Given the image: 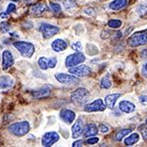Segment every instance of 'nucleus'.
Listing matches in <instances>:
<instances>
[{
  "label": "nucleus",
  "instance_id": "nucleus-30",
  "mask_svg": "<svg viewBox=\"0 0 147 147\" xmlns=\"http://www.w3.org/2000/svg\"><path fill=\"white\" fill-rule=\"evenodd\" d=\"M136 11L140 16L145 15V14H147V6H145V5L138 6V7H137V9H136Z\"/></svg>",
  "mask_w": 147,
  "mask_h": 147
},
{
  "label": "nucleus",
  "instance_id": "nucleus-33",
  "mask_svg": "<svg viewBox=\"0 0 147 147\" xmlns=\"http://www.w3.org/2000/svg\"><path fill=\"white\" fill-rule=\"evenodd\" d=\"M82 43L79 41H77V42H75V43H73L72 44V48L74 49V50H76V51H80V49H82Z\"/></svg>",
  "mask_w": 147,
  "mask_h": 147
},
{
  "label": "nucleus",
  "instance_id": "nucleus-32",
  "mask_svg": "<svg viewBox=\"0 0 147 147\" xmlns=\"http://www.w3.org/2000/svg\"><path fill=\"white\" fill-rule=\"evenodd\" d=\"M99 129H100L101 132H103V134H106V132H108L109 130H110V127H109L107 125L101 124L100 125H99Z\"/></svg>",
  "mask_w": 147,
  "mask_h": 147
},
{
  "label": "nucleus",
  "instance_id": "nucleus-34",
  "mask_svg": "<svg viewBox=\"0 0 147 147\" xmlns=\"http://www.w3.org/2000/svg\"><path fill=\"white\" fill-rule=\"evenodd\" d=\"M99 141V138L98 137H90V138L86 139V144H96L97 142Z\"/></svg>",
  "mask_w": 147,
  "mask_h": 147
},
{
  "label": "nucleus",
  "instance_id": "nucleus-19",
  "mask_svg": "<svg viewBox=\"0 0 147 147\" xmlns=\"http://www.w3.org/2000/svg\"><path fill=\"white\" fill-rule=\"evenodd\" d=\"M51 47L54 51L62 52V51L65 50V49H67L68 44H67V42L63 39H55L53 42H52Z\"/></svg>",
  "mask_w": 147,
  "mask_h": 147
},
{
  "label": "nucleus",
  "instance_id": "nucleus-31",
  "mask_svg": "<svg viewBox=\"0 0 147 147\" xmlns=\"http://www.w3.org/2000/svg\"><path fill=\"white\" fill-rule=\"evenodd\" d=\"M7 13L10 14V13H14V12H16V5L13 3H10L8 5V7H7Z\"/></svg>",
  "mask_w": 147,
  "mask_h": 147
},
{
  "label": "nucleus",
  "instance_id": "nucleus-35",
  "mask_svg": "<svg viewBox=\"0 0 147 147\" xmlns=\"http://www.w3.org/2000/svg\"><path fill=\"white\" fill-rule=\"evenodd\" d=\"M56 65H57V59L56 58H50V59H49V68L53 69V68H55Z\"/></svg>",
  "mask_w": 147,
  "mask_h": 147
},
{
  "label": "nucleus",
  "instance_id": "nucleus-42",
  "mask_svg": "<svg viewBox=\"0 0 147 147\" xmlns=\"http://www.w3.org/2000/svg\"><path fill=\"white\" fill-rule=\"evenodd\" d=\"M141 56L143 57V58H147V49H144V50H142Z\"/></svg>",
  "mask_w": 147,
  "mask_h": 147
},
{
  "label": "nucleus",
  "instance_id": "nucleus-15",
  "mask_svg": "<svg viewBox=\"0 0 147 147\" xmlns=\"http://www.w3.org/2000/svg\"><path fill=\"white\" fill-rule=\"evenodd\" d=\"M119 109L122 112H124L125 114H129L136 111V106L134 103H131L130 101L127 100H123L120 102L119 104Z\"/></svg>",
  "mask_w": 147,
  "mask_h": 147
},
{
  "label": "nucleus",
  "instance_id": "nucleus-12",
  "mask_svg": "<svg viewBox=\"0 0 147 147\" xmlns=\"http://www.w3.org/2000/svg\"><path fill=\"white\" fill-rule=\"evenodd\" d=\"M51 89H52V85H44L41 88L38 89V90H35L32 92V96L36 99H40V98H45V97L49 96L51 93Z\"/></svg>",
  "mask_w": 147,
  "mask_h": 147
},
{
  "label": "nucleus",
  "instance_id": "nucleus-38",
  "mask_svg": "<svg viewBox=\"0 0 147 147\" xmlns=\"http://www.w3.org/2000/svg\"><path fill=\"white\" fill-rule=\"evenodd\" d=\"M141 134H142V137H143L144 140H147V127H141Z\"/></svg>",
  "mask_w": 147,
  "mask_h": 147
},
{
  "label": "nucleus",
  "instance_id": "nucleus-24",
  "mask_svg": "<svg viewBox=\"0 0 147 147\" xmlns=\"http://www.w3.org/2000/svg\"><path fill=\"white\" fill-rule=\"evenodd\" d=\"M111 85H112V82H111V79H110V75L107 74L105 77L102 78V80L100 82V86H101V88L108 89L111 87Z\"/></svg>",
  "mask_w": 147,
  "mask_h": 147
},
{
  "label": "nucleus",
  "instance_id": "nucleus-25",
  "mask_svg": "<svg viewBox=\"0 0 147 147\" xmlns=\"http://www.w3.org/2000/svg\"><path fill=\"white\" fill-rule=\"evenodd\" d=\"M38 66L42 70H47L49 68V59L45 57H40L38 59Z\"/></svg>",
  "mask_w": 147,
  "mask_h": 147
},
{
  "label": "nucleus",
  "instance_id": "nucleus-29",
  "mask_svg": "<svg viewBox=\"0 0 147 147\" xmlns=\"http://www.w3.org/2000/svg\"><path fill=\"white\" fill-rule=\"evenodd\" d=\"M63 4L66 9H71V8L76 7V2L74 1V0H64Z\"/></svg>",
  "mask_w": 147,
  "mask_h": 147
},
{
  "label": "nucleus",
  "instance_id": "nucleus-41",
  "mask_svg": "<svg viewBox=\"0 0 147 147\" xmlns=\"http://www.w3.org/2000/svg\"><path fill=\"white\" fill-rule=\"evenodd\" d=\"M0 18L7 19L8 18V13H7V12H2V13H0Z\"/></svg>",
  "mask_w": 147,
  "mask_h": 147
},
{
  "label": "nucleus",
  "instance_id": "nucleus-40",
  "mask_svg": "<svg viewBox=\"0 0 147 147\" xmlns=\"http://www.w3.org/2000/svg\"><path fill=\"white\" fill-rule=\"evenodd\" d=\"M109 36H110V34H109L108 32H103L101 34V37H102V38H108Z\"/></svg>",
  "mask_w": 147,
  "mask_h": 147
},
{
  "label": "nucleus",
  "instance_id": "nucleus-11",
  "mask_svg": "<svg viewBox=\"0 0 147 147\" xmlns=\"http://www.w3.org/2000/svg\"><path fill=\"white\" fill-rule=\"evenodd\" d=\"M14 64V57L9 50H5L2 53V69L7 71Z\"/></svg>",
  "mask_w": 147,
  "mask_h": 147
},
{
  "label": "nucleus",
  "instance_id": "nucleus-6",
  "mask_svg": "<svg viewBox=\"0 0 147 147\" xmlns=\"http://www.w3.org/2000/svg\"><path fill=\"white\" fill-rule=\"evenodd\" d=\"M40 32H41L42 35H43L44 38H50L53 35H55L56 34L59 32V28L58 27H55L53 25H50V24H46V23H43L40 25Z\"/></svg>",
  "mask_w": 147,
  "mask_h": 147
},
{
  "label": "nucleus",
  "instance_id": "nucleus-20",
  "mask_svg": "<svg viewBox=\"0 0 147 147\" xmlns=\"http://www.w3.org/2000/svg\"><path fill=\"white\" fill-rule=\"evenodd\" d=\"M129 3V0H114L109 4V8L112 10H121L125 8Z\"/></svg>",
  "mask_w": 147,
  "mask_h": 147
},
{
  "label": "nucleus",
  "instance_id": "nucleus-48",
  "mask_svg": "<svg viewBox=\"0 0 147 147\" xmlns=\"http://www.w3.org/2000/svg\"><path fill=\"white\" fill-rule=\"evenodd\" d=\"M1 1H2V0H0V2H1Z\"/></svg>",
  "mask_w": 147,
  "mask_h": 147
},
{
  "label": "nucleus",
  "instance_id": "nucleus-28",
  "mask_svg": "<svg viewBox=\"0 0 147 147\" xmlns=\"http://www.w3.org/2000/svg\"><path fill=\"white\" fill-rule=\"evenodd\" d=\"M50 7H51V9L53 10V12L55 14H60L61 12H62V9H61V6H60V4H58V3H55V2H50Z\"/></svg>",
  "mask_w": 147,
  "mask_h": 147
},
{
  "label": "nucleus",
  "instance_id": "nucleus-43",
  "mask_svg": "<svg viewBox=\"0 0 147 147\" xmlns=\"http://www.w3.org/2000/svg\"><path fill=\"white\" fill-rule=\"evenodd\" d=\"M11 35L13 37H19V35L17 34H15V32H14V34H11Z\"/></svg>",
  "mask_w": 147,
  "mask_h": 147
},
{
  "label": "nucleus",
  "instance_id": "nucleus-47",
  "mask_svg": "<svg viewBox=\"0 0 147 147\" xmlns=\"http://www.w3.org/2000/svg\"><path fill=\"white\" fill-rule=\"evenodd\" d=\"M26 1H30V0H26Z\"/></svg>",
  "mask_w": 147,
  "mask_h": 147
},
{
  "label": "nucleus",
  "instance_id": "nucleus-1",
  "mask_svg": "<svg viewBox=\"0 0 147 147\" xmlns=\"http://www.w3.org/2000/svg\"><path fill=\"white\" fill-rule=\"evenodd\" d=\"M147 43V30H139L132 34L127 38V44L131 47H138Z\"/></svg>",
  "mask_w": 147,
  "mask_h": 147
},
{
  "label": "nucleus",
  "instance_id": "nucleus-36",
  "mask_svg": "<svg viewBox=\"0 0 147 147\" xmlns=\"http://www.w3.org/2000/svg\"><path fill=\"white\" fill-rule=\"evenodd\" d=\"M138 100H139V102H140V104H142V105H147V95L139 96Z\"/></svg>",
  "mask_w": 147,
  "mask_h": 147
},
{
  "label": "nucleus",
  "instance_id": "nucleus-22",
  "mask_svg": "<svg viewBox=\"0 0 147 147\" xmlns=\"http://www.w3.org/2000/svg\"><path fill=\"white\" fill-rule=\"evenodd\" d=\"M138 140H139V134H136V132H134V134H131L130 136L125 137V144L127 146H132V145H134L136 143H137Z\"/></svg>",
  "mask_w": 147,
  "mask_h": 147
},
{
  "label": "nucleus",
  "instance_id": "nucleus-5",
  "mask_svg": "<svg viewBox=\"0 0 147 147\" xmlns=\"http://www.w3.org/2000/svg\"><path fill=\"white\" fill-rule=\"evenodd\" d=\"M84 61H85V56L84 54L80 53V52H76V53L71 54V55H69L67 58H66L65 65L67 68H72V67H75V66L84 63Z\"/></svg>",
  "mask_w": 147,
  "mask_h": 147
},
{
  "label": "nucleus",
  "instance_id": "nucleus-10",
  "mask_svg": "<svg viewBox=\"0 0 147 147\" xmlns=\"http://www.w3.org/2000/svg\"><path fill=\"white\" fill-rule=\"evenodd\" d=\"M60 138L59 134H57L56 131H49L46 132L45 134L42 137V145L44 147H50L53 145L54 143H56L57 141Z\"/></svg>",
  "mask_w": 147,
  "mask_h": 147
},
{
  "label": "nucleus",
  "instance_id": "nucleus-14",
  "mask_svg": "<svg viewBox=\"0 0 147 147\" xmlns=\"http://www.w3.org/2000/svg\"><path fill=\"white\" fill-rule=\"evenodd\" d=\"M82 130H84V127H82V121L79 119L75 122L72 127V137L73 138H79V137L82 134Z\"/></svg>",
  "mask_w": 147,
  "mask_h": 147
},
{
  "label": "nucleus",
  "instance_id": "nucleus-8",
  "mask_svg": "<svg viewBox=\"0 0 147 147\" xmlns=\"http://www.w3.org/2000/svg\"><path fill=\"white\" fill-rule=\"evenodd\" d=\"M106 109V105L104 104V102L102 99H96L93 102L89 104H86L84 105V110L85 112H102Z\"/></svg>",
  "mask_w": 147,
  "mask_h": 147
},
{
  "label": "nucleus",
  "instance_id": "nucleus-45",
  "mask_svg": "<svg viewBox=\"0 0 147 147\" xmlns=\"http://www.w3.org/2000/svg\"><path fill=\"white\" fill-rule=\"evenodd\" d=\"M12 1H20V0H12Z\"/></svg>",
  "mask_w": 147,
  "mask_h": 147
},
{
  "label": "nucleus",
  "instance_id": "nucleus-2",
  "mask_svg": "<svg viewBox=\"0 0 147 147\" xmlns=\"http://www.w3.org/2000/svg\"><path fill=\"white\" fill-rule=\"evenodd\" d=\"M15 48L18 49V51L21 53V55L25 58H30L34 53V45L30 42L27 41H15L13 43Z\"/></svg>",
  "mask_w": 147,
  "mask_h": 147
},
{
  "label": "nucleus",
  "instance_id": "nucleus-27",
  "mask_svg": "<svg viewBox=\"0 0 147 147\" xmlns=\"http://www.w3.org/2000/svg\"><path fill=\"white\" fill-rule=\"evenodd\" d=\"M0 30H1L3 34L10 32V30H11V25L9 23H7V22H2L1 24H0Z\"/></svg>",
  "mask_w": 147,
  "mask_h": 147
},
{
  "label": "nucleus",
  "instance_id": "nucleus-46",
  "mask_svg": "<svg viewBox=\"0 0 147 147\" xmlns=\"http://www.w3.org/2000/svg\"><path fill=\"white\" fill-rule=\"evenodd\" d=\"M145 124L147 125V119H146V121H145Z\"/></svg>",
  "mask_w": 147,
  "mask_h": 147
},
{
  "label": "nucleus",
  "instance_id": "nucleus-37",
  "mask_svg": "<svg viewBox=\"0 0 147 147\" xmlns=\"http://www.w3.org/2000/svg\"><path fill=\"white\" fill-rule=\"evenodd\" d=\"M84 12L86 15H89V16H94L95 15V12H94V10L92 8H86V9H84Z\"/></svg>",
  "mask_w": 147,
  "mask_h": 147
},
{
  "label": "nucleus",
  "instance_id": "nucleus-21",
  "mask_svg": "<svg viewBox=\"0 0 147 147\" xmlns=\"http://www.w3.org/2000/svg\"><path fill=\"white\" fill-rule=\"evenodd\" d=\"M47 9L46 5L44 3H36V4H34L32 6H30V13L32 14H34V15H40L42 14L43 12H45V10Z\"/></svg>",
  "mask_w": 147,
  "mask_h": 147
},
{
  "label": "nucleus",
  "instance_id": "nucleus-26",
  "mask_svg": "<svg viewBox=\"0 0 147 147\" xmlns=\"http://www.w3.org/2000/svg\"><path fill=\"white\" fill-rule=\"evenodd\" d=\"M122 21L121 20H117V19H112L108 22V26L109 28H119L122 26Z\"/></svg>",
  "mask_w": 147,
  "mask_h": 147
},
{
  "label": "nucleus",
  "instance_id": "nucleus-17",
  "mask_svg": "<svg viewBox=\"0 0 147 147\" xmlns=\"http://www.w3.org/2000/svg\"><path fill=\"white\" fill-rule=\"evenodd\" d=\"M97 134H98V127L94 124L86 125L84 127V130H82V134H84L85 137L94 136H96Z\"/></svg>",
  "mask_w": 147,
  "mask_h": 147
},
{
  "label": "nucleus",
  "instance_id": "nucleus-3",
  "mask_svg": "<svg viewBox=\"0 0 147 147\" xmlns=\"http://www.w3.org/2000/svg\"><path fill=\"white\" fill-rule=\"evenodd\" d=\"M89 97V92L86 88L84 87H80L78 88L77 90H75L71 95V99L76 105H84L86 103V101L88 100Z\"/></svg>",
  "mask_w": 147,
  "mask_h": 147
},
{
  "label": "nucleus",
  "instance_id": "nucleus-13",
  "mask_svg": "<svg viewBox=\"0 0 147 147\" xmlns=\"http://www.w3.org/2000/svg\"><path fill=\"white\" fill-rule=\"evenodd\" d=\"M60 118L67 124H72L76 119V113L69 109H63L60 112Z\"/></svg>",
  "mask_w": 147,
  "mask_h": 147
},
{
  "label": "nucleus",
  "instance_id": "nucleus-16",
  "mask_svg": "<svg viewBox=\"0 0 147 147\" xmlns=\"http://www.w3.org/2000/svg\"><path fill=\"white\" fill-rule=\"evenodd\" d=\"M14 85V80L9 76H1L0 77V89L6 90L11 88Z\"/></svg>",
  "mask_w": 147,
  "mask_h": 147
},
{
  "label": "nucleus",
  "instance_id": "nucleus-4",
  "mask_svg": "<svg viewBox=\"0 0 147 147\" xmlns=\"http://www.w3.org/2000/svg\"><path fill=\"white\" fill-rule=\"evenodd\" d=\"M8 129L14 136H24L30 131V124H28V122H26V121L20 123H15V124L9 125Z\"/></svg>",
  "mask_w": 147,
  "mask_h": 147
},
{
  "label": "nucleus",
  "instance_id": "nucleus-23",
  "mask_svg": "<svg viewBox=\"0 0 147 147\" xmlns=\"http://www.w3.org/2000/svg\"><path fill=\"white\" fill-rule=\"evenodd\" d=\"M131 132V129H120L119 131L116 134L115 136V140L116 141H121L123 140V138L125 137L127 134H129Z\"/></svg>",
  "mask_w": 147,
  "mask_h": 147
},
{
  "label": "nucleus",
  "instance_id": "nucleus-7",
  "mask_svg": "<svg viewBox=\"0 0 147 147\" xmlns=\"http://www.w3.org/2000/svg\"><path fill=\"white\" fill-rule=\"evenodd\" d=\"M55 79L58 80L59 82H61L62 84H76L78 82H80V79L75 76L68 75V74H63L59 73L55 74Z\"/></svg>",
  "mask_w": 147,
  "mask_h": 147
},
{
  "label": "nucleus",
  "instance_id": "nucleus-18",
  "mask_svg": "<svg viewBox=\"0 0 147 147\" xmlns=\"http://www.w3.org/2000/svg\"><path fill=\"white\" fill-rule=\"evenodd\" d=\"M122 94L121 93H113V94H109L105 97V105L107 106L109 109H114L115 107L116 101L120 98Z\"/></svg>",
  "mask_w": 147,
  "mask_h": 147
},
{
  "label": "nucleus",
  "instance_id": "nucleus-39",
  "mask_svg": "<svg viewBox=\"0 0 147 147\" xmlns=\"http://www.w3.org/2000/svg\"><path fill=\"white\" fill-rule=\"evenodd\" d=\"M82 140H78V141H76V142H74L73 143V147H80V146H82Z\"/></svg>",
  "mask_w": 147,
  "mask_h": 147
},
{
  "label": "nucleus",
  "instance_id": "nucleus-44",
  "mask_svg": "<svg viewBox=\"0 0 147 147\" xmlns=\"http://www.w3.org/2000/svg\"><path fill=\"white\" fill-rule=\"evenodd\" d=\"M144 70H145V72L147 73V63L145 64V66H144Z\"/></svg>",
  "mask_w": 147,
  "mask_h": 147
},
{
  "label": "nucleus",
  "instance_id": "nucleus-9",
  "mask_svg": "<svg viewBox=\"0 0 147 147\" xmlns=\"http://www.w3.org/2000/svg\"><path fill=\"white\" fill-rule=\"evenodd\" d=\"M69 73L77 77H85V76L90 75L92 73V69L85 65H77V67L75 66V67L69 68Z\"/></svg>",
  "mask_w": 147,
  "mask_h": 147
}]
</instances>
